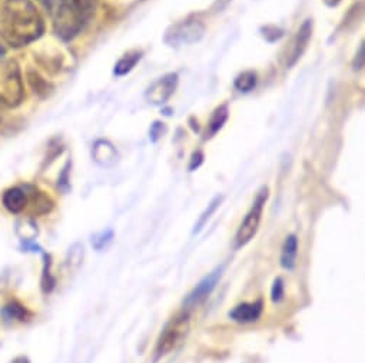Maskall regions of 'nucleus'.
I'll list each match as a JSON object with an SVG mask.
<instances>
[{
    "label": "nucleus",
    "instance_id": "1",
    "mask_svg": "<svg viewBox=\"0 0 365 363\" xmlns=\"http://www.w3.org/2000/svg\"><path fill=\"white\" fill-rule=\"evenodd\" d=\"M4 39L14 48H24L39 39L43 19L31 0H6L0 16Z\"/></svg>",
    "mask_w": 365,
    "mask_h": 363
},
{
    "label": "nucleus",
    "instance_id": "2",
    "mask_svg": "<svg viewBox=\"0 0 365 363\" xmlns=\"http://www.w3.org/2000/svg\"><path fill=\"white\" fill-rule=\"evenodd\" d=\"M93 14V0H59L52 11L53 26L63 41L73 39Z\"/></svg>",
    "mask_w": 365,
    "mask_h": 363
},
{
    "label": "nucleus",
    "instance_id": "3",
    "mask_svg": "<svg viewBox=\"0 0 365 363\" xmlns=\"http://www.w3.org/2000/svg\"><path fill=\"white\" fill-rule=\"evenodd\" d=\"M191 329V315L188 310H182L176 313L173 317L162 329L155 349H153V360H159L173 350H176L182 343L185 342Z\"/></svg>",
    "mask_w": 365,
    "mask_h": 363
},
{
    "label": "nucleus",
    "instance_id": "4",
    "mask_svg": "<svg viewBox=\"0 0 365 363\" xmlns=\"http://www.w3.org/2000/svg\"><path fill=\"white\" fill-rule=\"evenodd\" d=\"M24 83L16 60H0V109L18 106L24 99Z\"/></svg>",
    "mask_w": 365,
    "mask_h": 363
},
{
    "label": "nucleus",
    "instance_id": "5",
    "mask_svg": "<svg viewBox=\"0 0 365 363\" xmlns=\"http://www.w3.org/2000/svg\"><path fill=\"white\" fill-rule=\"evenodd\" d=\"M268 195L269 194H268V188L267 186H264L258 192V195H257V198H255L250 212L247 214V216L244 218L242 223L240 225V228L237 231V235H235V249L244 248L257 235V232L259 229V225H261L264 208H265V204L268 201Z\"/></svg>",
    "mask_w": 365,
    "mask_h": 363
},
{
    "label": "nucleus",
    "instance_id": "6",
    "mask_svg": "<svg viewBox=\"0 0 365 363\" xmlns=\"http://www.w3.org/2000/svg\"><path fill=\"white\" fill-rule=\"evenodd\" d=\"M205 33V26L198 21H188L175 25L168 31L165 36V42L169 46H182V45H192L202 39Z\"/></svg>",
    "mask_w": 365,
    "mask_h": 363
},
{
    "label": "nucleus",
    "instance_id": "7",
    "mask_svg": "<svg viewBox=\"0 0 365 363\" xmlns=\"http://www.w3.org/2000/svg\"><path fill=\"white\" fill-rule=\"evenodd\" d=\"M176 86H178V75L168 73L148 88L145 98L150 105H156V106L163 105L173 95Z\"/></svg>",
    "mask_w": 365,
    "mask_h": 363
},
{
    "label": "nucleus",
    "instance_id": "8",
    "mask_svg": "<svg viewBox=\"0 0 365 363\" xmlns=\"http://www.w3.org/2000/svg\"><path fill=\"white\" fill-rule=\"evenodd\" d=\"M311 35H312V21L308 19V21H305L302 23V26L299 28L297 36L292 41V46H291L289 53L287 56V66L288 68L294 66L299 60V58L304 55L305 49L308 48Z\"/></svg>",
    "mask_w": 365,
    "mask_h": 363
},
{
    "label": "nucleus",
    "instance_id": "9",
    "mask_svg": "<svg viewBox=\"0 0 365 363\" xmlns=\"http://www.w3.org/2000/svg\"><path fill=\"white\" fill-rule=\"evenodd\" d=\"M0 316H2L4 322L6 323H11V322L25 323L34 317V312L26 305H24L19 299L12 298L2 306V309H0Z\"/></svg>",
    "mask_w": 365,
    "mask_h": 363
},
{
    "label": "nucleus",
    "instance_id": "10",
    "mask_svg": "<svg viewBox=\"0 0 365 363\" xmlns=\"http://www.w3.org/2000/svg\"><path fill=\"white\" fill-rule=\"evenodd\" d=\"M4 208L12 215H21L28 208V192L22 186H14L4 192L2 196Z\"/></svg>",
    "mask_w": 365,
    "mask_h": 363
},
{
    "label": "nucleus",
    "instance_id": "11",
    "mask_svg": "<svg viewBox=\"0 0 365 363\" xmlns=\"http://www.w3.org/2000/svg\"><path fill=\"white\" fill-rule=\"evenodd\" d=\"M264 310V302L262 299H258L255 302H245L237 305L231 312L230 317L240 323H251L257 322Z\"/></svg>",
    "mask_w": 365,
    "mask_h": 363
},
{
    "label": "nucleus",
    "instance_id": "12",
    "mask_svg": "<svg viewBox=\"0 0 365 363\" xmlns=\"http://www.w3.org/2000/svg\"><path fill=\"white\" fill-rule=\"evenodd\" d=\"M221 273H222V268L214 270L210 276H207L205 279H202V280L197 285V288L190 293V296H188L187 300H185V305H187V306H194V305L202 302L204 299H207V298L211 295V292L215 289L218 280L221 279Z\"/></svg>",
    "mask_w": 365,
    "mask_h": 363
},
{
    "label": "nucleus",
    "instance_id": "13",
    "mask_svg": "<svg viewBox=\"0 0 365 363\" xmlns=\"http://www.w3.org/2000/svg\"><path fill=\"white\" fill-rule=\"evenodd\" d=\"M25 189L28 192V208H26V211L29 209L34 216L46 215L52 211L53 201L45 192H41V191L35 189L34 186H25Z\"/></svg>",
    "mask_w": 365,
    "mask_h": 363
},
{
    "label": "nucleus",
    "instance_id": "14",
    "mask_svg": "<svg viewBox=\"0 0 365 363\" xmlns=\"http://www.w3.org/2000/svg\"><path fill=\"white\" fill-rule=\"evenodd\" d=\"M92 156H93L95 162L98 164H101L102 167H112L116 164V162L119 159V154H118L115 146L108 140H98L93 144Z\"/></svg>",
    "mask_w": 365,
    "mask_h": 363
},
{
    "label": "nucleus",
    "instance_id": "15",
    "mask_svg": "<svg viewBox=\"0 0 365 363\" xmlns=\"http://www.w3.org/2000/svg\"><path fill=\"white\" fill-rule=\"evenodd\" d=\"M297 256H298V239L295 235H289L282 246L281 252V266L284 269L292 270L297 265Z\"/></svg>",
    "mask_w": 365,
    "mask_h": 363
},
{
    "label": "nucleus",
    "instance_id": "16",
    "mask_svg": "<svg viewBox=\"0 0 365 363\" xmlns=\"http://www.w3.org/2000/svg\"><path fill=\"white\" fill-rule=\"evenodd\" d=\"M142 59V52H130L128 55H125L115 66V75L116 76H123L126 73H129L136 65L138 62Z\"/></svg>",
    "mask_w": 365,
    "mask_h": 363
},
{
    "label": "nucleus",
    "instance_id": "17",
    "mask_svg": "<svg viewBox=\"0 0 365 363\" xmlns=\"http://www.w3.org/2000/svg\"><path fill=\"white\" fill-rule=\"evenodd\" d=\"M228 116H230V112H228V106L227 105H222L220 106L214 113H212V117H211V122H210V132H208V137L214 136L215 133H218L222 126L225 125V122L228 120Z\"/></svg>",
    "mask_w": 365,
    "mask_h": 363
},
{
    "label": "nucleus",
    "instance_id": "18",
    "mask_svg": "<svg viewBox=\"0 0 365 363\" xmlns=\"http://www.w3.org/2000/svg\"><path fill=\"white\" fill-rule=\"evenodd\" d=\"M45 258V263H43V273H42V280H41V288L43 293H51L55 289L56 285V279L53 278L52 272H51V266H52V261L49 255H43Z\"/></svg>",
    "mask_w": 365,
    "mask_h": 363
},
{
    "label": "nucleus",
    "instance_id": "19",
    "mask_svg": "<svg viewBox=\"0 0 365 363\" xmlns=\"http://www.w3.org/2000/svg\"><path fill=\"white\" fill-rule=\"evenodd\" d=\"M255 86H257V75H255V72H251V70L242 72L235 79V88L240 92H242V93H248V92L254 90Z\"/></svg>",
    "mask_w": 365,
    "mask_h": 363
},
{
    "label": "nucleus",
    "instance_id": "20",
    "mask_svg": "<svg viewBox=\"0 0 365 363\" xmlns=\"http://www.w3.org/2000/svg\"><path fill=\"white\" fill-rule=\"evenodd\" d=\"M222 196H217L210 205H208V208L205 209V212L201 215V218H200V221H198V223L195 225V233L197 232H201L202 231V228L207 225V222L211 219V216L217 212V209L220 208V205H221V202H222Z\"/></svg>",
    "mask_w": 365,
    "mask_h": 363
},
{
    "label": "nucleus",
    "instance_id": "21",
    "mask_svg": "<svg viewBox=\"0 0 365 363\" xmlns=\"http://www.w3.org/2000/svg\"><path fill=\"white\" fill-rule=\"evenodd\" d=\"M271 296H272V300L277 303V302H281L282 298H284V282L281 278H278L274 285H272V290H271Z\"/></svg>",
    "mask_w": 365,
    "mask_h": 363
},
{
    "label": "nucleus",
    "instance_id": "22",
    "mask_svg": "<svg viewBox=\"0 0 365 363\" xmlns=\"http://www.w3.org/2000/svg\"><path fill=\"white\" fill-rule=\"evenodd\" d=\"M112 238H113V235H112L110 231H109V232H103L99 239H98V238L92 239V245H93L98 251H101V249H103V248L112 241Z\"/></svg>",
    "mask_w": 365,
    "mask_h": 363
},
{
    "label": "nucleus",
    "instance_id": "23",
    "mask_svg": "<svg viewBox=\"0 0 365 363\" xmlns=\"http://www.w3.org/2000/svg\"><path fill=\"white\" fill-rule=\"evenodd\" d=\"M165 132H166L165 125L160 123V122H155L152 125V127H150V139H152V142H156L158 139H160Z\"/></svg>",
    "mask_w": 365,
    "mask_h": 363
},
{
    "label": "nucleus",
    "instance_id": "24",
    "mask_svg": "<svg viewBox=\"0 0 365 363\" xmlns=\"http://www.w3.org/2000/svg\"><path fill=\"white\" fill-rule=\"evenodd\" d=\"M365 48H364V43H361L359 46V51H358V55L355 56V60H354V69L355 70H361L364 68V60H365V56H364V52Z\"/></svg>",
    "mask_w": 365,
    "mask_h": 363
},
{
    "label": "nucleus",
    "instance_id": "25",
    "mask_svg": "<svg viewBox=\"0 0 365 363\" xmlns=\"http://www.w3.org/2000/svg\"><path fill=\"white\" fill-rule=\"evenodd\" d=\"M202 162H204V154H202V152H195L194 154H192V157H191V164H190V169L191 170H195V169H198L201 164H202Z\"/></svg>",
    "mask_w": 365,
    "mask_h": 363
},
{
    "label": "nucleus",
    "instance_id": "26",
    "mask_svg": "<svg viewBox=\"0 0 365 363\" xmlns=\"http://www.w3.org/2000/svg\"><path fill=\"white\" fill-rule=\"evenodd\" d=\"M231 0H215V5H214V11L215 12H221L222 9H225L230 5Z\"/></svg>",
    "mask_w": 365,
    "mask_h": 363
},
{
    "label": "nucleus",
    "instance_id": "27",
    "mask_svg": "<svg viewBox=\"0 0 365 363\" xmlns=\"http://www.w3.org/2000/svg\"><path fill=\"white\" fill-rule=\"evenodd\" d=\"M11 363H31V360H29V357L28 356H18V357H15Z\"/></svg>",
    "mask_w": 365,
    "mask_h": 363
},
{
    "label": "nucleus",
    "instance_id": "28",
    "mask_svg": "<svg viewBox=\"0 0 365 363\" xmlns=\"http://www.w3.org/2000/svg\"><path fill=\"white\" fill-rule=\"evenodd\" d=\"M325 2V5L327 6H329V8H335V6H338L339 4H341V0H324Z\"/></svg>",
    "mask_w": 365,
    "mask_h": 363
},
{
    "label": "nucleus",
    "instance_id": "29",
    "mask_svg": "<svg viewBox=\"0 0 365 363\" xmlns=\"http://www.w3.org/2000/svg\"><path fill=\"white\" fill-rule=\"evenodd\" d=\"M5 55V49L2 48V46H0V58H2Z\"/></svg>",
    "mask_w": 365,
    "mask_h": 363
}]
</instances>
